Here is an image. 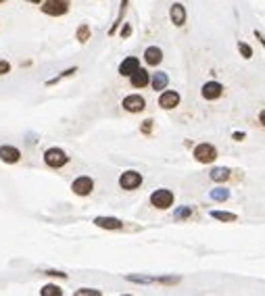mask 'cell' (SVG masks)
<instances>
[{"label":"cell","instance_id":"cell-1","mask_svg":"<svg viewBox=\"0 0 265 296\" xmlns=\"http://www.w3.org/2000/svg\"><path fill=\"white\" fill-rule=\"evenodd\" d=\"M44 163L52 169H61L69 163V157L63 148H48V150L44 152Z\"/></svg>","mask_w":265,"mask_h":296},{"label":"cell","instance_id":"cell-2","mask_svg":"<svg viewBox=\"0 0 265 296\" xmlns=\"http://www.w3.org/2000/svg\"><path fill=\"white\" fill-rule=\"evenodd\" d=\"M71 6V0H42V13L50 17H61Z\"/></svg>","mask_w":265,"mask_h":296},{"label":"cell","instance_id":"cell-3","mask_svg":"<svg viewBox=\"0 0 265 296\" xmlns=\"http://www.w3.org/2000/svg\"><path fill=\"white\" fill-rule=\"evenodd\" d=\"M151 205L155 209H161V211H165L174 205V192L167 190V188H161V190H155L151 194Z\"/></svg>","mask_w":265,"mask_h":296},{"label":"cell","instance_id":"cell-4","mask_svg":"<svg viewBox=\"0 0 265 296\" xmlns=\"http://www.w3.org/2000/svg\"><path fill=\"white\" fill-rule=\"evenodd\" d=\"M194 159H197L199 163H202V165H207V163H213L217 159V148L213 144H207L202 142L199 144L197 148H194Z\"/></svg>","mask_w":265,"mask_h":296},{"label":"cell","instance_id":"cell-5","mask_svg":"<svg viewBox=\"0 0 265 296\" xmlns=\"http://www.w3.org/2000/svg\"><path fill=\"white\" fill-rule=\"evenodd\" d=\"M71 190L77 196H88V194H92V190H94V182H92V177L82 175L71 184Z\"/></svg>","mask_w":265,"mask_h":296},{"label":"cell","instance_id":"cell-6","mask_svg":"<svg viewBox=\"0 0 265 296\" xmlns=\"http://www.w3.org/2000/svg\"><path fill=\"white\" fill-rule=\"evenodd\" d=\"M142 184V175L138 173V171H126V173H121L119 177V186L123 190H136L138 186Z\"/></svg>","mask_w":265,"mask_h":296},{"label":"cell","instance_id":"cell-7","mask_svg":"<svg viewBox=\"0 0 265 296\" xmlns=\"http://www.w3.org/2000/svg\"><path fill=\"white\" fill-rule=\"evenodd\" d=\"M146 106V100L140 96V94H130L123 98V108H126L128 113H142Z\"/></svg>","mask_w":265,"mask_h":296},{"label":"cell","instance_id":"cell-8","mask_svg":"<svg viewBox=\"0 0 265 296\" xmlns=\"http://www.w3.org/2000/svg\"><path fill=\"white\" fill-rule=\"evenodd\" d=\"M177 105H180V94H177L176 90H165L159 96V106L165 108V111H171V108H176Z\"/></svg>","mask_w":265,"mask_h":296},{"label":"cell","instance_id":"cell-9","mask_svg":"<svg viewBox=\"0 0 265 296\" xmlns=\"http://www.w3.org/2000/svg\"><path fill=\"white\" fill-rule=\"evenodd\" d=\"M200 94L205 100H217L221 94H223V85L220 82H207L205 85H202Z\"/></svg>","mask_w":265,"mask_h":296},{"label":"cell","instance_id":"cell-10","mask_svg":"<svg viewBox=\"0 0 265 296\" xmlns=\"http://www.w3.org/2000/svg\"><path fill=\"white\" fill-rule=\"evenodd\" d=\"M19 159H21V150H19V148L9 146V144L0 146V161H2V163H9V165H13V163H19Z\"/></svg>","mask_w":265,"mask_h":296},{"label":"cell","instance_id":"cell-11","mask_svg":"<svg viewBox=\"0 0 265 296\" xmlns=\"http://www.w3.org/2000/svg\"><path fill=\"white\" fill-rule=\"evenodd\" d=\"M144 61H146V65L157 67L163 61V50L159 48V46H149V48L144 50Z\"/></svg>","mask_w":265,"mask_h":296},{"label":"cell","instance_id":"cell-12","mask_svg":"<svg viewBox=\"0 0 265 296\" xmlns=\"http://www.w3.org/2000/svg\"><path fill=\"white\" fill-rule=\"evenodd\" d=\"M94 225L103 230H121L123 221L117 219V217H94Z\"/></svg>","mask_w":265,"mask_h":296},{"label":"cell","instance_id":"cell-13","mask_svg":"<svg viewBox=\"0 0 265 296\" xmlns=\"http://www.w3.org/2000/svg\"><path fill=\"white\" fill-rule=\"evenodd\" d=\"M149 80H151L149 71H146V69H140V67L130 75V82L134 88H144V85H149Z\"/></svg>","mask_w":265,"mask_h":296},{"label":"cell","instance_id":"cell-14","mask_svg":"<svg viewBox=\"0 0 265 296\" xmlns=\"http://www.w3.org/2000/svg\"><path fill=\"white\" fill-rule=\"evenodd\" d=\"M169 17H171V23H174L176 27H182L186 23V9L184 4H174L169 11Z\"/></svg>","mask_w":265,"mask_h":296},{"label":"cell","instance_id":"cell-15","mask_svg":"<svg viewBox=\"0 0 265 296\" xmlns=\"http://www.w3.org/2000/svg\"><path fill=\"white\" fill-rule=\"evenodd\" d=\"M138 67H140V61H138L136 57H128V59H123V61H121V65H119V73H121L123 77H130L132 73L136 71Z\"/></svg>","mask_w":265,"mask_h":296},{"label":"cell","instance_id":"cell-16","mask_svg":"<svg viewBox=\"0 0 265 296\" xmlns=\"http://www.w3.org/2000/svg\"><path fill=\"white\" fill-rule=\"evenodd\" d=\"M149 84L153 85V90H165L167 84H169V77H167V73L157 71V73H155L151 80H149Z\"/></svg>","mask_w":265,"mask_h":296},{"label":"cell","instance_id":"cell-17","mask_svg":"<svg viewBox=\"0 0 265 296\" xmlns=\"http://www.w3.org/2000/svg\"><path fill=\"white\" fill-rule=\"evenodd\" d=\"M209 177H211L213 182H225V180H230V169L228 167H215V169H211Z\"/></svg>","mask_w":265,"mask_h":296},{"label":"cell","instance_id":"cell-18","mask_svg":"<svg viewBox=\"0 0 265 296\" xmlns=\"http://www.w3.org/2000/svg\"><path fill=\"white\" fill-rule=\"evenodd\" d=\"M77 73V67H71V69H65V71L63 73H61V75H57V77H52V80H48V82H46V85H48V88H50V85H57L59 82H63L65 80V77H71V75H75Z\"/></svg>","mask_w":265,"mask_h":296},{"label":"cell","instance_id":"cell-19","mask_svg":"<svg viewBox=\"0 0 265 296\" xmlns=\"http://www.w3.org/2000/svg\"><path fill=\"white\" fill-rule=\"evenodd\" d=\"M126 11H128V0H121V6H119V15H117V19H115V23H113V27L109 29V34H115L117 32V27L121 25V19H123V15H126Z\"/></svg>","mask_w":265,"mask_h":296},{"label":"cell","instance_id":"cell-20","mask_svg":"<svg viewBox=\"0 0 265 296\" xmlns=\"http://www.w3.org/2000/svg\"><path fill=\"white\" fill-rule=\"evenodd\" d=\"M230 198V190H225V188H215L211 190V200L215 202H225Z\"/></svg>","mask_w":265,"mask_h":296},{"label":"cell","instance_id":"cell-21","mask_svg":"<svg viewBox=\"0 0 265 296\" xmlns=\"http://www.w3.org/2000/svg\"><path fill=\"white\" fill-rule=\"evenodd\" d=\"M40 294H42V296H61V294H63V290H61L57 284H46V286L42 288Z\"/></svg>","mask_w":265,"mask_h":296},{"label":"cell","instance_id":"cell-22","mask_svg":"<svg viewBox=\"0 0 265 296\" xmlns=\"http://www.w3.org/2000/svg\"><path fill=\"white\" fill-rule=\"evenodd\" d=\"M75 36H77V40H80L82 44H84V42H88V40H90V25H86V23H82V25L77 27V34H75Z\"/></svg>","mask_w":265,"mask_h":296},{"label":"cell","instance_id":"cell-23","mask_svg":"<svg viewBox=\"0 0 265 296\" xmlns=\"http://www.w3.org/2000/svg\"><path fill=\"white\" fill-rule=\"evenodd\" d=\"M211 217L217 219V221H236V215L225 213V211H211Z\"/></svg>","mask_w":265,"mask_h":296},{"label":"cell","instance_id":"cell-24","mask_svg":"<svg viewBox=\"0 0 265 296\" xmlns=\"http://www.w3.org/2000/svg\"><path fill=\"white\" fill-rule=\"evenodd\" d=\"M126 279L134 284H155V277H146V275H126Z\"/></svg>","mask_w":265,"mask_h":296},{"label":"cell","instance_id":"cell-25","mask_svg":"<svg viewBox=\"0 0 265 296\" xmlns=\"http://www.w3.org/2000/svg\"><path fill=\"white\" fill-rule=\"evenodd\" d=\"M174 217H176V219H190V217H192V209L190 207H180L174 213Z\"/></svg>","mask_w":265,"mask_h":296},{"label":"cell","instance_id":"cell-26","mask_svg":"<svg viewBox=\"0 0 265 296\" xmlns=\"http://www.w3.org/2000/svg\"><path fill=\"white\" fill-rule=\"evenodd\" d=\"M238 50H240V54H243L244 59H251L253 57V48L248 44H244V42H238Z\"/></svg>","mask_w":265,"mask_h":296},{"label":"cell","instance_id":"cell-27","mask_svg":"<svg viewBox=\"0 0 265 296\" xmlns=\"http://www.w3.org/2000/svg\"><path fill=\"white\" fill-rule=\"evenodd\" d=\"M155 282L157 284H167V286H174L180 282V277H174V275H169V277H155Z\"/></svg>","mask_w":265,"mask_h":296},{"label":"cell","instance_id":"cell-28","mask_svg":"<svg viewBox=\"0 0 265 296\" xmlns=\"http://www.w3.org/2000/svg\"><path fill=\"white\" fill-rule=\"evenodd\" d=\"M75 294H77V296H86V294H94V296H100L103 292H100V290H94V288H82V290H77Z\"/></svg>","mask_w":265,"mask_h":296},{"label":"cell","instance_id":"cell-29","mask_svg":"<svg viewBox=\"0 0 265 296\" xmlns=\"http://www.w3.org/2000/svg\"><path fill=\"white\" fill-rule=\"evenodd\" d=\"M140 131H142L144 136H149L151 131H153V119H146V121H142V127H140Z\"/></svg>","mask_w":265,"mask_h":296},{"label":"cell","instance_id":"cell-30","mask_svg":"<svg viewBox=\"0 0 265 296\" xmlns=\"http://www.w3.org/2000/svg\"><path fill=\"white\" fill-rule=\"evenodd\" d=\"M6 73H11V63L4 59H0V75H6Z\"/></svg>","mask_w":265,"mask_h":296},{"label":"cell","instance_id":"cell-31","mask_svg":"<svg viewBox=\"0 0 265 296\" xmlns=\"http://www.w3.org/2000/svg\"><path fill=\"white\" fill-rule=\"evenodd\" d=\"M46 275H57V277H67V274H63V271H54V269H48V271H46Z\"/></svg>","mask_w":265,"mask_h":296},{"label":"cell","instance_id":"cell-32","mask_svg":"<svg viewBox=\"0 0 265 296\" xmlns=\"http://www.w3.org/2000/svg\"><path fill=\"white\" fill-rule=\"evenodd\" d=\"M130 34H132V27L126 23V25H123V29H121V38H130Z\"/></svg>","mask_w":265,"mask_h":296},{"label":"cell","instance_id":"cell-33","mask_svg":"<svg viewBox=\"0 0 265 296\" xmlns=\"http://www.w3.org/2000/svg\"><path fill=\"white\" fill-rule=\"evenodd\" d=\"M27 2H34V4H40L42 0H27Z\"/></svg>","mask_w":265,"mask_h":296},{"label":"cell","instance_id":"cell-34","mask_svg":"<svg viewBox=\"0 0 265 296\" xmlns=\"http://www.w3.org/2000/svg\"><path fill=\"white\" fill-rule=\"evenodd\" d=\"M0 2H4V0H0Z\"/></svg>","mask_w":265,"mask_h":296}]
</instances>
